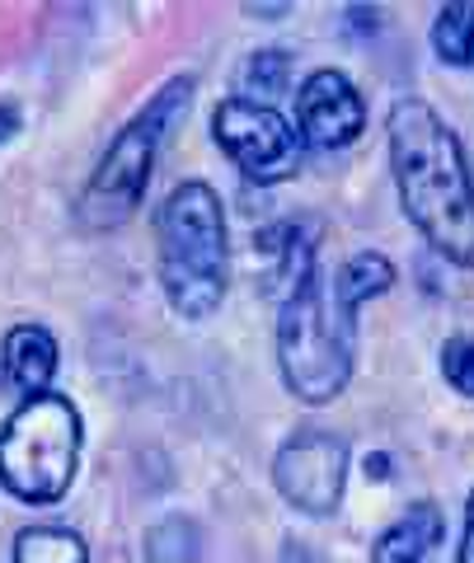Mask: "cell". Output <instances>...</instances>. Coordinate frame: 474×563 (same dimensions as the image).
<instances>
[{"mask_svg": "<svg viewBox=\"0 0 474 563\" xmlns=\"http://www.w3.org/2000/svg\"><path fill=\"white\" fill-rule=\"evenodd\" d=\"M80 465V413L62 395H24L0 422V484L24 503H57Z\"/></svg>", "mask_w": 474, "mask_h": 563, "instance_id": "5b68a950", "label": "cell"}, {"mask_svg": "<svg viewBox=\"0 0 474 563\" xmlns=\"http://www.w3.org/2000/svg\"><path fill=\"white\" fill-rule=\"evenodd\" d=\"M442 540V512L432 503H414L390 531L372 544V563H423Z\"/></svg>", "mask_w": 474, "mask_h": 563, "instance_id": "30bf717a", "label": "cell"}, {"mask_svg": "<svg viewBox=\"0 0 474 563\" xmlns=\"http://www.w3.org/2000/svg\"><path fill=\"white\" fill-rule=\"evenodd\" d=\"M283 85H287V57L283 52H254V57L240 66V90H244V99H254V103L277 95Z\"/></svg>", "mask_w": 474, "mask_h": 563, "instance_id": "4fadbf2b", "label": "cell"}, {"mask_svg": "<svg viewBox=\"0 0 474 563\" xmlns=\"http://www.w3.org/2000/svg\"><path fill=\"white\" fill-rule=\"evenodd\" d=\"M461 563H474V493L465 503V544H461Z\"/></svg>", "mask_w": 474, "mask_h": 563, "instance_id": "9a60e30c", "label": "cell"}, {"mask_svg": "<svg viewBox=\"0 0 474 563\" xmlns=\"http://www.w3.org/2000/svg\"><path fill=\"white\" fill-rule=\"evenodd\" d=\"M5 128H14V113H10V109H0V141H5V136H10Z\"/></svg>", "mask_w": 474, "mask_h": 563, "instance_id": "2e32d148", "label": "cell"}, {"mask_svg": "<svg viewBox=\"0 0 474 563\" xmlns=\"http://www.w3.org/2000/svg\"><path fill=\"white\" fill-rule=\"evenodd\" d=\"M362 122H366L362 95L343 70H315V76H306L301 95H296V128H301L310 146L320 151L348 146V141H357Z\"/></svg>", "mask_w": 474, "mask_h": 563, "instance_id": "ba28073f", "label": "cell"}, {"mask_svg": "<svg viewBox=\"0 0 474 563\" xmlns=\"http://www.w3.org/2000/svg\"><path fill=\"white\" fill-rule=\"evenodd\" d=\"M442 372H447V380L455 385V390L474 399V343L470 339H451L442 347Z\"/></svg>", "mask_w": 474, "mask_h": 563, "instance_id": "5bb4252c", "label": "cell"}, {"mask_svg": "<svg viewBox=\"0 0 474 563\" xmlns=\"http://www.w3.org/2000/svg\"><path fill=\"white\" fill-rule=\"evenodd\" d=\"M161 240V287L174 314L207 320L225 296V217L207 184H179L155 217Z\"/></svg>", "mask_w": 474, "mask_h": 563, "instance_id": "3957f363", "label": "cell"}, {"mask_svg": "<svg viewBox=\"0 0 474 563\" xmlns=\"http://www.w3.org/2000/svg\"><path fill=\"white\" fill-rule=\"evenodd\" d=\"M10 563H90V554H85V540L66 526H29L14 540Z\"/></svg>", "mask_w": 474, "mask_h": 563, "instance_id": "8fae6325", "label": "cell"}, {"mask_svg": "<svg viewBox=\"0 0 474 563\" xmlns=\"http://www.w3.org/2000/svg\"><path fill=\"white\" fill-rule=\"evenodd\" d=\"M0 366H5L14 390L47 395L52 376H57V339L43 324H14L0 343Z\"/></svg>", "mask_w": 474, "mask_h": 563, "instance_id": "9c48e42d", "label": "cell"}, {"mask_svg": "<svg viewBox=\"0 0 474 563\" xmlns=\"http://www.w3.org/2000/svg\"><path fill=\"white\" fill-rule=\"evenodd\" d=\"M390 165L404 217L442 258L474 268V179L455 132L423 99L390 109Z\"/></svg>", "mask_w": 474, "mask_h": 563, "instance_id": "7a4b0ae2", "label": "cell"}, {"mask_svg": "<svg viewBox=\"0 0 474 563\" xmlns=\"http://www.w3.org/2000/svg\"><path fill=\"white\" fill-rule=\"evenodd\" d=\"M343 479H348V442L329 428H301L291 442H283L273 461L277 493L296 512H310V517H324L339 507Z\"/></svg>", "mask_w": 474, "mask_h": 563, "instance_id": "52a82bcc", "label": "cell"}, {"mask_svg": "<svg viewBox=\"0 0 474 563\" xmlns=\"http://www.w3.org/2000/svg\"><path fill=\"white\" fill-rule=\"evenodd\" d=\"M212 132H217V146L258 184H277L301 165V136L268 103H254L244 95L217 103Z\"/></svg>", "mask_w": 474, "mask_h": 563, "instance_id": "8992f818", "label": "cell"}, {"mask_svg": "<svg viewBox=\"0 0 474 563\" xmlns=\"http://www.w3.org/2000/svg\"><path fill=\"white\" fill-rule=\"evenodd\" d=\"M437 57L451 66H474V5H442L432 24Z\"/></svg>", "mask_w": 474, "mask_h": 563, "instance_id": "7c38bea8", "label": "cell"}, {"mask_svg": "<svg viewBox=\"0 0 474 563\" xmlns=\"http://www.w3.org/2000/svg\"><path fill=\"white\" fill-rule=\"evenodd\" d=\"M395 268L385 254H353L339 273L315 268L301 287L283 301L277 320V362L283 380L296 399L329 404L343 395L353 376V347H357V310L372 296L390 291Z\"/></svg>", "mask_w": 474, "mask_h": 563, "instance_id": "6da1fadb", "label": "cell"}, {"mask_svg": "<svg viewBox=\"0 0 474 563\" xmlns=\"http://www.w3.org/2000/svg\"><path fill=\"white\" fill-rule=\"evenodd\" d=\"M188 99H192V80L188 76L169 80L165 90L109 141V151L99 155L90 184H85L80 202H76L80 225H90V231H109V225H122L136 207H142L155 151H161V141L169 136L174 122H179V113H188Z\"/></svg>", "mask_w": 474, "mask_h": 563, "instance_id": "277c9868", "label": "cell"}]
</instances>
